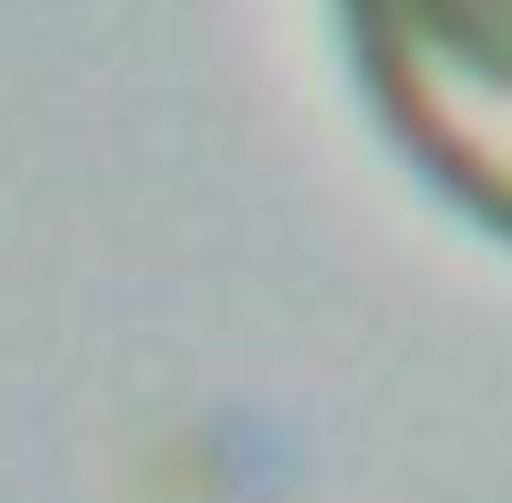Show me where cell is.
Here are the masks:
<instances>
[{
	"instance_id": "cell-1",
	"label": "cell",
	"mask_w": 512,
	"mask_h": 503,
	"mask_svg": "<svg viewBox=\"0 0 512 503\" xmlns=\"http://www.w3.org/2000/svg\"><path fill=\"white\" fill-rule=\"evenodd\" d=\"M333 35L402 171L512 248V0H333Z\"/></svg>"
}]
</instances>
